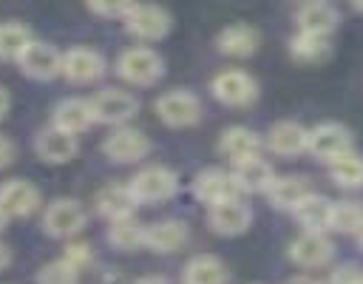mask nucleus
Wrapping results in <instances>:
<instances>
[{
  "label": "nucleus",
  "instance_id": "nucleus-37",
  "mask_svg": "<svg viewBox=\"0 0 363 284\" xmlns=\"http://www.w3.org/2000/svg\"><path fill=\"white\" fill-rule=\"evenodd\" d=\"M11 159H14V145L0 133V170H3L6 165H11Z\"/></svg>",
  "mask_w": 363,
  "mask_h": 284
},
{
  "label": "nucleus",
  "instance_id": "nucleus-28",
  "mask_svg": "<svg viewBox=\"0 0 363 284\" xmlns=\"http://www.w3.org/2000/svg\"><path fill=\"white\" fill-rule=\"evenodd\" d=\"M289 54L292 60L303 62V65H318L323 60H329L332 54V45H329V37H315V34H295L289 40Z\"/></svg>",
  "mask_w": 363,
  "mask_h": 284
},
{
  "label": "nucleus",
  "instance_id": "nucleus-9",
  "mask_svg": "<svg viewBox=\"0 0 363 284\" xmlns=\"http://www.w3.org/2000/svg\"><path fill=\"white\" fill-rule=\"evenodd\" d=\"M60 74L74 85H91L105 74V60L88 45H74L60 57Z\"/></svg>",
  "mask_w": 363,
  "mask_h": 284
},
{
  "label": "nucleus",
  "instance_id": "nucleus-17",
  "mask_svg": "<svg viewBox=\"0 0 363 284\" xmlns=\"http://www.w3.org/2000/svg\"><path fill=\"white\" fill-rule=\"evenodd\" d=\"M34 151H37V156H40L43 162H48V165H65V162H71V159L77 156L79 142H77V136H71V133H65V131L48 125V128H43V131L34 136Z\"/></svg>",
  "mask_w": 363,
  "mask_h": 284
},
{
  "label": "nucleus",
  "instance_id": "nucleus-35",
  "mask_svg": "<svg viewBox=\"0 0 363 284\" xmlns=\"http://www.w3.org/2000/svg\"><path fill=\"white\" fill-rule=\"evenodd\" d=\"M88 11L108 20H125V14L130 11V3H88Z\"/></svg>",
  "mask_w": 363,
  "mask_h": 284
},
{
  "label": "nucleus",
  "instance_id": "nucleus-34",
  "mask_svg": "<svg viewBox=\"0 0 363 284\" xmlns=\"http://www.w3.org/2000/svg\"><path fill=\"white\" fill-rule=\"evenodd\" d=\"M60 258H65V261H68L74 270H79V273H82V270L91 264L94 253H91V247H88V244H82V241H71Z\"/></svg>",
  "mask_w": 363,
  "mask_h": 284
},
{
  "label": "nucleus",
  "instance_id": "nucleus-13",
  "mask_svg": "<svg viewBox=\"0 0 363 284\" xmlns=\"http://www.w3.org/2000/svg\"><path fill=\"white\" fill-rule=\"evenodd\" d=\"M207 224L218 236H241L252 224V207L244 199H230L207 210Z\"/></svg>",
  "mask_w": 363,
  "mask_h": 284
},
{
  "label": "nucleus",
  "instance_id": "nucleus-12",
  "mask_svg": "<svg viewBox=\"0 0 363 284\" xmlns=\"http://www.w3.org/2000/svg\"><path fill=\"white\" fill-rule=\"evenodd\" d=\"M60 51L43 40H31L26 45V51L17 57V65L26 77L31 80H40V82H48L54 77H60Z\"/></svg>",
  "mask_w": 363,
  "mask_h": 284
},
{
  "label": "nucleus",
  "instance_id": "nucleus-10",
  "mask_svg": "<svg viewBox=\"0 0 363 284\" xmlns=\"http://www.w3.org/2000/svg\"><path fill=\"white\" fill-rule=\"evenodd\" d=\"M102 153L111 159V162H139L150 153V139L139 131V128H130V125H122V128H113L105 139H102Z\"/></svg>",
  "mask_w": 363,
  "mask_h": 284
},
{
  "label": "nucleus",
  "instance_id": "nucleus-38",
  "mask_svg": "<svg viewBox=\"0 0 363 284\" xmlns=\"http://www.w3.org/2000/svg\"><path fill=\"white\" fill-rule=\"evenodd\" d=\"M9 264H11V250H9V244L0 241V273H3Z\"/></svg>",
  "mask_w": 363,
  "mask_h": 284
},
{
  "label": "nucleus",
  "instance_id": "nucleus-25",
  "mask_svg": "<svg viewBox=\"0 0 363 284\" xmlns=\"http://www.w3.org/2000/svg\"><path fill=\"white\" fill-rule=\"evenodd\" d=\"M332 204H335V202H329V199L320 196V193H306V196L301 199V204H298L292 213H295L298 224H301L306 233H326L329 224H332Z\"/></svg>",
  "mask_w": 363,
  "mask_h": 284
},
{
  "label": "nucleus",
  "instance_id": "nucleus-26",
  "mask_svg": "<svg viewBox=\"0 0 363 284\" xmlns=\"http://www.w3.org/2000/svg\"><path fill=\"white\" fill-rule=\"evenodd\" d=\"M306 193H312V190L303 176H275L272 185L267 187V199L278 210H295Z\"/></svg>",
  "mask_w": 363,
  "mask_h": 284
},
{
  "label": "nucleus",
  "instance_id": "nucleus-2",
  "mask_svg": "<svg viewBox=\"0 0 363 284\" xmlns=\"http://www.w3.org/2000/svg\"><path fill=\"white\" fill-rule=\"evenodd\" d=\"M116 74L130 85H153L164 74V60L150 45H133L119 54Z\"/></svg>",
  "mask_w": 363,
  "mask_h": 284
},
{
  "label": "nucleus",
  "instance_id": "nucleus-43",
  "mask_svg": "<svg viewBox=\"0 0 363 284\" xmlns=\"http://www.w3.org/2000/svg\"><path fill=\"white\" fill-rule=\"evenodd\" d=\"M354 11H360V14H363V0H354Z\"/></svg>",
  "mask_w": 363,
  "mask_h": 284
},
{
  "label": "nucleus",
  "instance_id": "nucleus-11",
  "mask_svg": "<svg viewBox=\"0 0 363 284\" xmlns=\"http://www.w3.org/2000/svg\"><path fill=\"white\" fill-rule=\"evenodd\" d=\"M193 196L199 202H204L207 207H213V204H221V202H230V199H241V190H238L230 170L204 168L193 179Z\"/></svg>",
  "mask_w": 363,
  "mask_h": 284
},
{
  "label": "nucleus",
  "instance_id": "nucleus-24",
  "mask_svg": "<svg viewBox=\"0 0 363 284\" xmlns=\"http://www.w3.org/2000/svg\"><path fill=\"white\" fill-rule=\"evenodd\" d=\"M233 179L238 185L241 193H267V187L272 185L275 179V170L267 159L255 156V159H244L238 165H233Z\"/></svg>",
  "mask_w": 363,
  "mask_h": 284
},
{
  "label": "nucleus",
  "instance_id": "nucleus-21",
  "mask_svg": "<svg viewBox=\"0 0 363 284\" xmlns=\"http://www.w3.org/2000/svg\"><path fill=\"white\" fill-rule=\"evenodd\" d=\"M306 136L309 131L295 122V119H281L275 122L269 131H267V148L275 153V156H298L306 151Z\"/></svg>",
  "mask_w": 363,
  "mask_h": 284
},
{
  "label": "nucleus",
  "instance_id": "nucleus-41",
  "mask_svg": "<svg viewBox=\"0 0 363 284\" xmlns=\"http://www.w3.org/2000/svg\"><path fill=\"white\" fill-rule=\"evenodd\" d=\"M286 284H320V281L312 278V275H295V278H289Z\"/></svg>",
  "mask_w": 363,
  "mask_h": 284
},
{
  "label": "nucleus",
  "instance_id": "nucleus-20",
  "mask_svg": "<svg viewBox=\"0 0 363 284\" xmlns=\"http://www.w3.org/2000/svg\"><path fill=\"white\" fill-rule=\"evenodd\" d=\"M190 239V230L184 222L179 219H162V222H153V224H145V241L142 247L153 250V253H176L187 244Z\"/></svg>",
  "mask_w": 363,
  "mask_h": 284
},
{
  "label": "nucleus",
  "instance_id": "nucleus-42",
  "mask_svg": "<svg viewBox=\"0 0 363 284\" xmlns=\"http://www.w3.org/2000/svg\"><path fill=\"white\" fill-rule=\"evenodd\" d=\"M6 222H9V219H6V213L0 210V233H3V227H6Z\"/></svg>",
  "mask_w": 363,
  "mask_h": 284
},
{
  "label": "nucleus",
  "instance_id": "nucleus-39",
  "mask_svg": "<svg viewBox=\"0 0 363 284\" xmlns=\"http://www.w3.org/2000/svg\"><path fill=\"white\" fill-rule=\"evenodd\" d=\"M9 105H11V97H9V91L0 85V119L9 114Z\"/></svg>",
  "mask_w": 363,
  "mask_h": 284
},
{
  "label": "nucleus",
  "instance_id": "nucleus-5",
  "mask_svg": "<svg viewBox=\"0 0 363 284\" xmlns=\"http://www.w3.org/2000/svg\"><path fill=\"white\" fill-rule=\"evenodd\" d=\"M85 222H88L85 207L68 196L54 199L43 213V230L54 239H74L85 227Z\"/></svg>",
  "mask_w": 363,
  "mask_h": 284
},
{
  "label": "nucleus",
  "instance_id": "nucleus-16",
  "mask_svg": "<svg viewBox=\"0 0 363 284\" xmlns=\"http://www.w3.org/2000/svg\"><path fill=\"white\" fill-rule=\"evenodd\" d=\"M51 125L77 136L82 131H88L94 125V111H91V99L88 97H65L54 105L51 111Z\"/></svg>",
  "mask_w": 363,
  "mask_h": 284
},
{
  "label": "nucleus",
  "instance_id": "nucleus-22",
  "mask_svg": "<svg viewBox=\"0 0 363 284\" xmlns=\"http://www.w3.org/2000/svg\"><path fill=\"white\" fill-rule=\"evenodd\" d=\"M258 43H261V34L250 23H230L216 37L218 51L227 57H250L258 51Z\"/></svg>",
  "mask_w": 363,
  "mask_h": 284
},
{
  "label": "nucleus",
  "instance_id": "nucleus-3",
  "mask_svg": "<svg viewBox=\"0 0 363 284\" xmlns=\"http://www.w3.org/2000/svg\"><path fill=\"white\" fill-rule=\"evenodd\" d=\"M91 111H94V122L122 128L139 111V99L125 88H102L91 97Z\"/></svg>",
  "mask_w": 363,
  "mask_h": 284
},
{
  "label": "nucleus",
  "instance_id": "nucleus-18",
  "mask_svg": "<svg viewBox=\"0 0 363 284\" xmlns=\"http://www.w3.org/2000/svg\"><path fill=\"white\" fill-rule=\"evenodd\" d=\"M261 148H264L261 136H258L255 131L244 128V125L224 128L221 136H218V153H221L224 159H230L233 165H238V162H244V159L261 156Z\"/></svg>",
  "mask_w": 363,
  "mask_h": 284
},
{
  "label": "nucleus",
  "instance_id": "nucleus-15",
  "mask_svg": "<svg viewBox=\"0 0 363 284\" xmlns=\"http://www.w3.org/2000/svg\"><path fill=\"white\" fill-rule=\"evenodd\" d=\"M40 207V190L28 179H9L0 185V210L6 219L31 216Z\"/></svg>",
  "mask_w": 363,
  "mask_h": 284
},
{
  "label": "nucleus",
  "instance_id": "nucleus-4",
  "mask_svg": "<svg viewBox=\"0 0 363 284\" xmlns=\"http://www.w3.org/2000/svg\"><path fill=\"white\" fill-rule=\"evenodd\" d=\"M122 23H125L128 34H133L142 43L162 40L170 31V26H173L170 11L162 9V6H156V3H130V11L125 14Z\"/></svg>",
  "mask_w": 363,
  "mask_h": 284
},
{
  "label": "nucleus",
  "instance_id": "nucleus-19",
  "mask_svg": "<svg viewBox=\"0 0 363 284\" xmlns=\"http://www.w3.org/2000/svg\"><path fill=\"white\" fill-rule=\"evenodd\" d=\"M295 23H298V31L301 34H315V37H329L337 23H340V14L332 3H323V0H309L303 3L298 11H295Z\"/></svg>",
  "mask_w": 363,
  "mask_h": 284
},
{
  "label": "nucleus",
  "instance_id": "nucleus-44",
  "mask_svg": "<svg viewBox=\"0 0 363 284\" xmlns=\"http://www.w3.org/2000/svg\"><path fill=\"white\" fill-rule=\"evenodd\" d=\"M357 241H360V247H363V227L357 230Z\"/></svg>",
  "mask_w": 363,
  "mask_h": 284
},
{
  "label": "nucleus",
  "instance_id": "nucleus-1",
  "mask_svg": "<svg viewBox=\"0 0 363 284\" xmlns=\"http://www.w3.org/2000/svg\"><path fill=\"white\" fill-rule=\"evenodd\" d=\"M136 204H159L176 196L179 190V176L176 170H170L167 165H145L142 170H136L128 182Z\"/></svg>",
  "mask_w": 363,
  "mask_h": 284
},
{
  "label": "nucleus",
  "instance_id": "nucleus-8",
  "mask_svg": "<svg viewBox=\"0 0 363 284\" xmlns=\"http://www.w3.org/2000/svg\"><path fill=\"white\" fill-rule=\"evenodd\" d=\"M156 114L170 128H190L201 119V102L184 88H173L156 99Z\"/></svg>",
  "mask_w": 363,
  "mask_h": 284
},
{
  "label": "nucleus",
  "instance_id": "nucleus-14",
  "mask_svg": "<svg viewBox=\"0 0 363 284\" xmlns=\"http://www.w3.org/2000/svg\"><path fill=\"white\" fill-rule=\"evenodd\" d=\"M335 256V244L329 241L326 233H301L289 241V258L303 267V270H315V267H323L329 258Z\"/></svg>",
  "mask_w": 363,
  "mask_h": 284
},
{
  "label": "nucleus",
  "instance_id": "nucleus-45",
  "mask_svg": "<svg viewBox=\"0 0 363 284\" xmlns=\"http://www.w3.org/2000/svg\"><path fill=\"white\" fill-rule=\"evenodd\" d=\"M360 284H363V281H360Z\"/></svg>",
  "mask_w": 363,
  "mask_h": 284
},
{
  "label": "nucleus",
  "instance_id": "nucleus-40",
  "mask_svg": "<svg viewBox=\"0 0 363 284\" xmlns=\"http://www.w3.org/2000/svg\"><path fill=\"white\" fill-rule=\"evenodd\" d=\"M133 284H170V281L162 278V275H142V278H136Z\"/></svg>",
  "mask_w": 363,
  "mask_h": 284
},
{
  "label": "nucleus",
  "instance_id": "nucleus-6",
  "mask_svg": "<svg viewBox=\"0 0 363 284\" xmlns=\"http://www.w3.org/2000/svg\"><path fill=\"white\" fill-rule=\"evenodd\" d=\"M210 91H213V97L221 105L244 108V105H250L258 97V82L247 71H241V68H227V71H218L213 77Z\"/></svg>",
  "mask_w": 363,
  "mask_h": 284
},
{
  "label": "nucleus",
  "instance_id": "nucleus-23",
  "mask_svg": "<svg viewBox=\"0 0 363 284\" xmlns=\"http://www.w3.org/2000/svg\"><path fill=\"white\" fill-rule=\"evenodd\" d=\"M94 204H96V213L105 216L108 222L113 219H122V216H130L136 210V199L128 187V182H111L105 187H99V193L94 196Z\"/></svg>",
  "mask_w": 363,
  "mask_h": 284
},
{
  "label": "nucleus",
  "instance_id": "nucleus-7",
  "mask_svg": "<svg viewBox=\"0 0 363 284\" xmlns=\"http://www.w3.org/2000/svg\"><path fill=\"white\" fill-rule=\"evenodd\" d=\"M352 145H354L352 131H349L346 125H340V122H320V125H315V128L309 131V136H306V151H309L312 156L323 159L326 165H329L332 159H337V156L354 151Z\"/></svg>",
  "mask_w": 363,
  "mask_h": 284
},
{
  "label": "nucleus",
  "instance_id": "nucleus-30",
  "mask_svg": "<svg viewBox=\"0 0 363 284\" xmlns=\"http://www.w3.org/2000/svg\"><path fill=\"white\" fill-rule=\"evenodd\" d=\"M329 176L340 187H363V156L349 151L329 162Z\"/></svg>",
  "mask_w": 363,
  "mask_h": 284
},
{
  "label": "nucleus",
  "instance_id": "nucleus-36",
  "mask_svg": "<svg viewBox=\"0 0 363 284\" xmlns=\"http://www.w3.org/2000/svg\"><path fill=\"white\" fill-rule=\"evenodd\" d=\"M360 281H363V273L354 264H343L329 275V284H360Z\"/></svg>",
  "mask_w": 363,
  "mask_h": 284
},
{
  "label": "nucleus",
  "instance_id": "nucleus-32",
  "mask_svg": "<svg viewBox=\"0 0 363 284\" xmlns=\"http://www.w3.org/2000/svg\"><path fill=\"white\" fill-rule=\"evenodd\" d=\"M360 227H363V204L360 202H335L332 204V224H329V230L357 236Z\"/></svg>",
  "mask_w": 363,
  "mask_h": 284
},
{
  "label": "nucleus",
  "instance_id": "nucleus-31",
  "mask_svg": "<svg viewBox=\"0 0 363 284\" xmlns=\"http://www.w3.org/2000/svg\"><path fill=\"white\" fill-rule=\"evenodd\" d=\"M31 31L28 26H23L20 20H6L0 23V60H14L26 51V45L31 43Z\"/></svg>",
  "mask_w": 363,
  "mask_h": 284
},
{
  "label": "nucleus",
  "instance_id": "nucleus-27",
  "mask_svg": "<svg viewBox=\"0 0 363 284\" xmlns=\"http://www.w3.org/2000/svg\"><path fill=\"white\" fill-rule=\"evenodd\" d=\"M182 281L184 284H227V267L221 264V258L201 253L184 264Z\"/></svg>",
  "mask_w": 363,
  "mask_h": 284
},
{
  "label": "nucleus",
  "instance_id": "nucleus-33",
  "mask_svg": "<svg viewBox=\"0 0 363 284\" xmlns=\"http://www.w3.org/2000/svg\"><path fill=\"white\" fill-rule=\"evenodd\" d=\"M37 284H79V270H74L65 258H54L37 270Z\"/></svg>",
  "mask_w": 363,
  "mask_h": 284
},
{
  "label": "nucleus",
  "instance_id": "nucleus-29",
  "mask_svg": "<svg viewBox=\"0 0 363 284\" xmlns=\"http://www.w3.org/2000/svg\"><path fill=\"white\" fill-rule=\"evenodd\" d=\"M108 241L116 250H136L145 241V224L133 213L122 216V219H113V222H108Z\"/></svg>",
  "mask_w": 363,
  "mask_h": 284
}]
</instances>
